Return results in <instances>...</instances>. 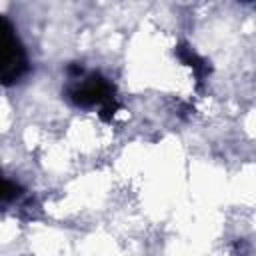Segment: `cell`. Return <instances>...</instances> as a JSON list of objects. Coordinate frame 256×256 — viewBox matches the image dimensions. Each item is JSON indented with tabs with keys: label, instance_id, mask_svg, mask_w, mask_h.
I'll use <instances>...</instances> for the list:
<instances>
[{
	"label": "cell",
	"instance_id": "3",
	"mask_svg": "<svg viewBox=\"0 0 256 256\" xmlns=\"http://www.w3.org/2000/svg\"><path fill=\"white\" fill-rule=\"evenodd\" d=\"M16 194H18V188L10 180L0 178V200H12Z\"/></svg>",
	"mask_w": 256,
	"mask_h": 256
},
{
	"label": "cell",
	"instance_id": "2",
	"mask_svg": "<svg viewBox=\"0 0 256 256\" xmlns=\"http://www.w3.org/2000/svg\"><path fill=\"white\" fill-rule=\"evenodd\" d=\"M74 102L80 104V106H94V104H100V106H108L114 102V96H112V86L98 78V76H92L88 78L86 82H82L74 92Z\"/></svg>",
	"mask_w": 256,
	"mask_h": 256
},
{
	"label": "cell",
	"instance_id": "1",
	"mask_svg": "<svg viewBox=\"0 0 256 256\" xmlns=\"http://www.w3.org/2000/svg\"><path fill=\"white\" fill-rule=\"evenodd\" d=\"M26 70L24 50L10 24L0 18V82L10 84L22 76Z\"/></svg>",
	"mask_w": 256,
	"mask_h": 256
}]
</instances>
